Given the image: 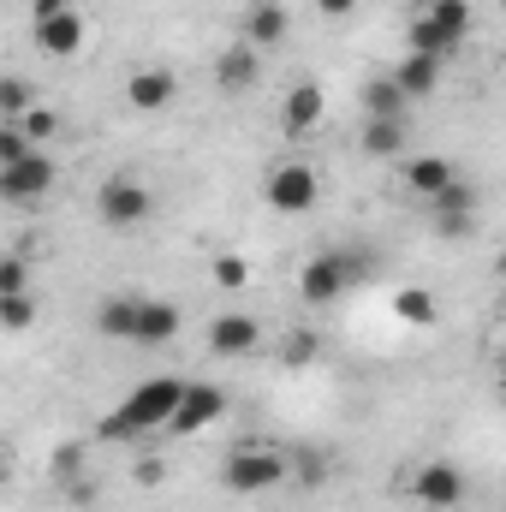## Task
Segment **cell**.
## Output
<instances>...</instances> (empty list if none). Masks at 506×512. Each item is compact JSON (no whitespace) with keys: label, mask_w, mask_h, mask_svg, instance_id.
Returning <instances> with one entry per match:
<instances>
[{"label":"cell","mask_w":506,"mask_h":512,"mask_svg":"<svg viewBox=\"0 0 506 512\" xmlns=\"http://www.w3.org/2000/svg\"><path fill=\"white\" fill-rule=\"evenodd\" d=\"M423 209H429V221H435L441 239H465V233H477V185H465V179H453L447 191H435Z\"/></svg>","instance_id":"8"},{"label":"cell","mask_w":506,"mask_h":512,"mask_svg":"<svg viewBox=\"0 0 506 512\" xmlns=\"http://www.w3.org/2000/svg\"><path fill=\"white\" fill-rule=\"evenodd\" d=\"M411 48H417V54H435V60H447V54H453L459 42H453V36H447L441 24H429V18L417 12V18H411Z\"/></svg>","instance_id":"24"},{"label":"cell","mask_w":506,"mask_h":512,"mask_svg":"<svg viewBox=\"0 0 506 512\" xmlns=\"http://www.w3.org/2000/svg\"><path fill=\"white\" fill-rule=\"evenodd\" d=\"M179 399H185V382L179 376H149V382H137L102 417V441H143V435H155V429H167L173 423V411H179Z\"/></svg>","instance_id":"1"},{"label":"cell","mask_w":506,"mask_h":512,"mask_svg":"<svg viewBox=\"0 0 506 512\" xmlns=\"http://www.w3.org/2000/svg\"><path fill=\"white\" fill-rule=\"evenodd\" d=\"M18 126L30 131V143H42V137H54V131H60V120H54V114H48V108H30V114H24V120H18Z\"/></svg>","instance_id":"31"},{"label":"cell","mask_w":506,"mask_h":512,"mask_svg":"<svg viewBox=\"0 0 506 512\" xmlns=\"http://www.w3.org/2000/svg\"><path fill=\"white\" fill-rule=\"evenodd\" d=\"M54 161H48V149H36L30 161H18V167H0V197L12 203V209H30V203H42L48 191H54Z\"/></svg>","instance_id":"7"},{"label":"cell","mask_w":506,"mask_h":512,"mask_svg":"<svg viewBox=\"0 0 506 512\" xmlns=\"http://www.w3.org/2000/svg\"><path fill=\"white\" fill-rule=\"evenodd\" d=\"M245 6H262V0H245Z\"/></svg>","instance_id":"37"},{"label":"cell","mask_w":506,"mask_h":512,"mask_svg":"<svg viewBox=\"0 0 506 512\" xmlns=\"http://www.w3.org/2000/svg\"><path fill=\"white\" fill-rule=\"evenodd\" d=\"M24 280H30V268H24V256H6V262H0V298H12V292H24Z\"/></svg>","instance_id":"30"},{"label":"cell","mask_w":506,"mask_h":512,"mask_svg":"<svg viewBox=\"0 0 506 512\" xmlns=\"http://www.w3.org/2000/svg\"><path fill=\"white\" fill-rule=\"evenodd\" d=\"M0 322H6V334H24V328L36 322V298H30V292H12V298H0Z\"/></svg>","instance_id":"27"},{"label":"cell","mask_w":506,"mask_h":512,"mask_svg":"<svg viewBox=\"0 0 506 512\" xmlns=\"http://www.w3.org/2000/svg\"><path fill=\"white\" fill-rule=\"evenodd\" d=\"M292 477V453H280V447H268V441H239L233 453H227V465H221V483L233 489V495H268V489H280Z\"/></svg>","instance_id":"2"},{"label":"cell","mask_w":506,"mask_h":512,"mask_svg":"<svg viewBox=\"0 0 506 512\" xmlns=\"http://www.w3.org/2000/svg\"><path fill=\"white\" fill-rule=\"evenodd\" d=\"M292 471H298L304 483H322V477H328V465H322V459H310V453H292Z\"/></svg>","instance_id":"33"},{"label":"cell","mask_w":506,"mask_h":512,"mask_svg":"<svg viewBox=\"0 0 506 512\" xmlns=\"http://www.w3.org/2000/svg\"><path fill=\"white\" fill-rule=\"evenodd\" d=\"M393 316L411 322V328H429V322L441 316V304H435L429 286H405V292H393Z\"/></svg>","instance_id":"22"},{"label":"cell","mask_w":506,"mask_h":512,"mask_svg":"<svg viewBox=\"0 0 506 512\" xmlns=\"http://www.w3.org/2000/svg\"><path fill=\"white\" fill-rule=\"evenodd\" d=\"M262 197H268V209H280V215H310L316 197H322V179H316L310 161H274L268 179H262Z\"/></svg>","instance_id":"4"},{"label":"cell","mask_w":506,"mask_h":512,"mask_svg":"<svg viewBox=\"0 0 506 512\" xmlns=\"http://www.w3.org/2000/svg\"><path fill=\"white\" fill-rule=\"evenodd\" d=\"M96 215H102L114 233H131V227H143V221L155 215V191H149L137 173H114V179L96 191Z\"/></svg>","instance_id":"3"},{"label":"cell","mask_w":506,"mask_h":512,"mask_svg":"<svg viewBox=\"0 0 506 512\" xmlns=\"http://www.w3.org/2000/svg\"><path fill=\"white\" fill-rule=\"evenodd\" d=\"M78 471H84V441H66V447L54 453V477H60V483H78Z\"/></svg>","instance_id":"29"},{"label":"cell","mask_w":506,"mask_h":512,"mask_svg":"<svg viewBox=\"0 0 506 512\" xmlns=\"http://www.w3.org/2000/svg\"><path fill=\"white\" fill-rule=\"evenodd\" d=\"M179 328H185V316H179V304H167V298H143V316H137V340L131 346H167V340H179Z\"/></svg>","instance_id":"16"},{"label":"cell","mask_w":506,"mask_h":512,"mask_svg":"<svg viewBox=\"0 0 506 512\" xmlns=\"http://www.w3.org/2000/svg\"><path fill=\"white\" fill-rule=\"evenodd\" d=\"M256 346H262V328H256V316H245V310H227V316L209 322V352L215 358H251Z\"/></svg>","instance_id":"12"},{"label":"cell","mask_w":506,"mask_h":512,"mask_svg":"<svg viewBox=\"0 0 506 512\" xmlns=\"http://www.w3.org/2000/svg\"><path fill=\"white\" fill-rule=\"evenodd\" d=\"M322 114H328V90L322 84H292L286 102H280V131L286 137H310L322 126Z\"/></svg>","instance_id":"11"},{"label":"cell","mask_w":506,"mask_h":512,"mask_svg":"<svg viewBox=\"0 0 506 512\" xmlns=\"http://www.w3.org/2000/svg\"><path fill=\"white\" fill-rule=\"evenodd\" d=\"M405 108H411V96L393 84V72L364 84V120H405Z\"/></svg>","instance_id":"21"},{"label":"cell","mask_w":506,"mask_h":512,"mask_svg":"<svg viewBox=\"0 0 506 512\" xmlns=\"http://www.w3.org/2000/svg\"><path fill=\"white\" fill-rule=\"evenodd\" d=\"M72 12V0H30V18H60Z\"/></svg>","instance_id":"34"},{"label":"cell","mask_w":506,"mask_h":512,"mask_svg":"<svg viewBox=\"0 0 506 512\" xmlns=\"http://www.w3.org/2000/svg\"><path fill=\"white\" fill-rule=\"evenodd\" d=\"M36 48L54 54V60H72L84 48V12H60V18H36Z\"/></svg>","instance_id":"13"},{"label":"cell","mask_w":506,"mask_h":512,"mask_svg":"<svg viewBox=\"0 0 506 512\" xmlns=\"http://www.w3.org/2000/svg\"><path fill=\"white\" fill-rule=\"evenodd\" d=\"M209 274H215L221 292H245V286H251V262H245V256H215Z\"/></svg>","instance_id":"26"},{"label":"cell","mask_w":506,"mask_h":512,"mask_svg":"<svg viewBox=\"0 0 506 512\" xmlns=\"http://www.w3.org/2000/svg\"><path fill=\"white\" fill-rule=\"evenodd\" d=\"M221 411H227V393L215 382H185V399H179L167 435H203L209 423H221Z\"/></svg>","instance_id":"9"},{"label":"cell","mask_w":506,"mask_h":512,"mask_svg":"<svg viewBox=\"0 0 506 512\" xmlns=\"http://www.w3.org/2000/svg\"><path fill=\"white\" fill-rule=\"evenodd\" d=\"M358 280V262L346 251H322V256H310L304 268H298V298L304 304H334V298H346V286Z\"/></svg>","instance_id":"5"},{"label":"cell","mask_w":506,"mask_h":512,"mask_svg":"<svg viewBox=\"0 0 506 512\" xmlns=\"http://www.w3.org/2000/svg\"><path fill=\"white\" fill-rule=\"evenodd\" d=\"M30 114V84L24 78H0V120H24Z\"/></svg>","instance_id":"28"},{"label":"cell","mask_w":506,"mask_h":512,"mask_svg":"<svg viewBox=\"0 0 506 512\" xmlns=\"http://www.w3.org/2000/svg\"><path fill=\"white\" fill-rule=\"evenodd\" d=\"M137 316H143V298L114 292V298H102V310H96V334H102V340H137Z\"/></svg>","instance_id":"17"},{"label":"cell","mask_w":506,"mask_h":512,"mask_svg":"<svg viewBox=\"0 0 506 512\" xmlns=\"http://www.w3.org/2000/svg\"><path fill=\"white\" fill-rule=\"evenodd\" d=\"M286 36H292V12H286V0L245 6V42H251V48H280Z\"/></svg>","instance_id":"15"},{"label":"cell","mask_w":506,"mask_h":512,"mask_svg":"<svg viewBox=\"0 0 506 512\" xmlns=\"http://www.w3.org/2000/svg\"><path fill=\"white\" fill-rule=\"evenodd\" d=\"M405 120H364V131H358V149L370 155V161H399L405 155Z\"/></svg>","instance_id":"19"},{"label":"cell","mask_w":506,"mask_h":512,"mask_svg":"<svg viewBox=\"0 0 506 512\" xmlns=\"http://www.w3.org/2000/svg\"><path fill=\"white\" fill-rule=\"evenodd\" d=\"M453 179H459V173H453V161H447V155H423V161H405V185H411L423 203H429L435 191H447Z\"/></svg>","instance_id":"20"},{"label":"cell","mask_w":506,"mask_h":512,"mask_svg":"<svg viewBox=\"0 0 506 512\" xmlns=\"http://www.w3.org/2000/svg\"><path fill=\"white\" fill-rule=\"evenodd\" d=\"M393 84H399V90H405L411 102H423V96H435V84H441V60H435V54H417V48H411V54H405V60L393 66Z\"/></svg>","instance_id":"18"},{"label":"cell","mask_w":506,"mask_h":512,"mask_svg":"<svg viewBox=\"0 0 506 512\" xmlns=\"http://www.w3.org/2000/svg\"><path fill=\"white\" fill-rule=\"evenodd\" d=\"M131 477H137V489H161L167 465H161V459H137V465H131Z\"/></svg>","instance_id":"32"},{"label":"cell","mask_w":506,"mask_h":512,"mask_svg":"<svg viewBox=\"0 0 506 512\" xmlns=\"http://www.w3.org/2000/svg\"><path fill=\"white\" fill-rule=\"evenodd\" d=\"M173 96H179V78H173L167 66H137V72L126 78L131 114H167V108H173Z\"/></svg>","instance_id":"10"},{"label":"cell","mask_w":506,"mask_h":512,"mask_svg":"<svg viewBox=\"0 0 506 512\" xmlns=\"http://www.w3.org/2000/svg\"><path fill=\"white\" fill-rule=\"evenodd\" d=\"M30 155H36L30 131L18 126V120H0V167H18V161H30Z\"/></svg>","instance_id":"25"},{"label":"cell","mask_w":506,"mask_h":512,"mask_svg":"<svg viewBox=\"0 0 506 512\" xmlns=\"http://www.w3.org/2000/svg\"><path fill=\"white\" fill-rule=\"evenodd\" d=\"M256 78H262V48H251V42H233V48H221V60H215V84H221L227 96L251 90Z\"/></svg>","instance_id":"14"},{"label":"cell","mask_w":506,"mask_h":512,"mask_svg":"<svg viewBox=\"0 0 506 512\" xmlns=\"http://www.w3.org/2000/svg\"><path fill=\"white\" fill-rule=\"evenodd\" d=\"M310 346H316L310 334H292V340H286V358H292V364H304V358H310Z\"/></svg>","instance_id":"36"},{"label":"cell","mask_w":506,"mask_h":512,"mask_svg":"<svg viewBox=\"0 0 506 512\" xmlns=\"http://www.w3.org/2000/svg\"><path fill=\"white\" fill-rule=\"evenodd\" d=\"M423 18H429V24H441L453 42H465V36H471V24H477L471 0H429V6H423Z\"/></svg>","instance_id":"23"},{"label":"cell","mask_w":506,"mask_h":512,"mask_svg":"<svg viewBox=\"0 0 506 512\" xmlns=\"http://www.w3.org/2000/svg\"><path fill=\"white\" fill-rule=\"evenodd\" d=\"M316 12H322V18H352L358 0H316Z\"/></svg>","instance_id":"35"},{"label":"cell","mask_w":506,"mask_h":512,"mask_svg":"<svg viewBox=\"0 0 506 512\" xmlns=\"http://www.w3.org/2000/svg\"><path fill=\"white\" fill-rule=\"evenodd\" d=\"M411 501L423 512H453L465 501V471L453 465V459H429V465H417V477H411Z\"/></svg>","instance_id":"6"}]
</instances>
